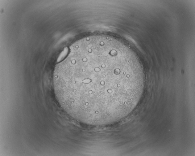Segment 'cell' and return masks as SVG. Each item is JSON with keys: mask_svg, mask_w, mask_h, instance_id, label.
<instances>
[{"mask_svg": "<svg viewBox=\"0 0 195 156\" xmlns=\"http://www.w3.org/2000/svg\"><path fill=\"white\" fill-rule=\"evenodd\" d=\"M105 53L72 52L57 64L53 84L56 98L73 118L98 122L115 115L128 100V83L117 81Z\"/></svg>", "mask_w": 195, "mask_h": 156, "instance_id": "cell-1", "label": "cell"}]
</instances>
